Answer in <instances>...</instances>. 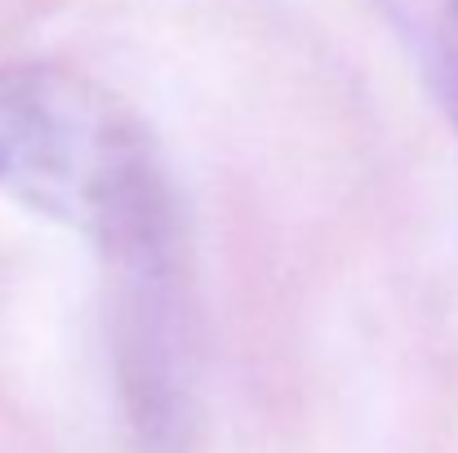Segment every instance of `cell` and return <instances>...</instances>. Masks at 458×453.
I'll return each instance as SVG.
<instances>
[{
  "label": "cell",
  "mask_w": 458,
  "mask_h": 453,
  "mask_svg": "<svg viewBox=\"0 0 458 453\" xmlns=\"http://www.w3.org/2000/svg\"><path fill=\"white\" fill-rule=\"evenodd\" d=\"M387 9L458 130V0H387Z\"/></svg>",
  "instance_id": "obj_2"
},
{
  "label": "cell",
  "mask_w": 458,
  "mask_h": 453,
  "mask_svg": "<svg viewBox=\"0 0 458 453\" xmlns=\"http://www.w3.org/2000/svg\"><path fill=\"white\" fill-rule=\"evenodd\" d=\"M0 191L89 236L107 263L182 245L148 125L67 67H0Z\"/></svg>",
  "instance_id": "obj_1"
}]
</instances>
